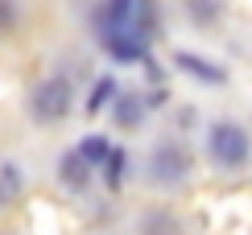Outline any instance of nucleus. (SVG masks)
<instances>
[{
  "mask_svg": "<svg viewBox=\"0 0 252 235\" xmlns=\"http://www.w3.org/2000/svg\"><path fill=\"white\" fill-rule=\"evenodd\" d=\"M207 153L219 169H244L252 157V136L244 124L236 120H215L211 132H207Z\"/></svg>",
  "mask_w": 252,
  "mask_h": 235,
  "instance_id": "1",
  "label": "nucleus"
},
{
  "mask_svg": "<svg viewBox=\"0 0 252 235\" xmlns=\"http://www.w3.org/2000/svg\"><path fill=\"white\" fill-rule=\"evenodd\" d=\"M70 108H75V87H70V79H58V74L41 79L33 87V95H29V116H33L37 124L66 120Z\"/></svg>",
  "mask_w": 252,
  "mask_h": 235,
  "instance_id": "2",
  "label": "nucleus"
},
{
  "mask_svg": "<svg viewBox=\"0 0 252 235\" xmlns=\"http://www.w3.org/2000/svg\"><path fill=\"white\" fill-rule=\"evenodd\" d=\"M149 177L157 186H178L190 177V153L182 145H157L149 153Z\"/></svg>",
  "mask_w": 252,
  "mask_h": 235,
  "instance_id": "3",
  "label": "nucleus"
},
{
  "mask_svg": "<svg viewBox=\"0 0 252 235\" xmlns=\"http://www.w3.org/2000/svg\"><path fill=\"white\" fill-rule=\"evenodd\" d=\"M103 41H108L112 58L136 62V58H145V41H149V33H145L141 21H132V25H112V29H103Z\"/></svg>",
  "mask_w": 252,
  "mask_h": 235,
  "instance_id": "4",
  "label": "nucleus"
},
{
  "mask_svg": "<svg viewBox=\"0 0 252 235\" xmlns=\"http://www.w3.org/2000/svg\"><path fill=\"white\" fill-rule=\"evenodd\" d=\"M25 186H29L25 165L0 157V210H4V206H17V202L25 198Z\"/></svg>",
  "mask_w": 252,
  "mask_h": 235,
  "instance_id": "5",
  "label": "nucleus"
},
{
  "mask_svg": "<svg viewBox=\"0 0 252 235\" xmlns=\"http://www.w3.org/2000/svg\"><path fill=\"white\" fill-rule=\"evenodd\" d=\"M91 174H95V165H91L87 157L79 153V148L62 153V161H58V181H62V186H70V190H83V186L91 181Z\"/></svg>",
  "mask_w": 252,
  "mask_h": 235,
  "instance_id": "6",
  "label": "nucleus"
},
{
  "mask_svg": "<svg viewBox=\"0 0 252 235\" xmlns=\"http://www.w3.org/2000/svg\"><path fill=\"white\" fill-rule=\"evenodd\" d=\"M174 62H178V70L194 74V79L207 83V87H219V83L227 79L223 66H215V62H207V58H194V54H174Z\"/></svg>",
  "mask_w": 252,
  "mask_h": 235,
  "instance_id": "7",
  "label": "nucleus"
},
{
  "mask_svg": "<svg viewBox=\"0 0 252 235\" xmlns=\"http://www.w3.org/2000/svg\"><path fill=\"white\" fill-rule=\"evenodd\" d=\"M79 153L87 157L91 165H108L112 157H116V148H112L108 136H95V132H91V136H83V141H79Z\"/></svg>",
  "mask_w": 252,
  "mask_h": 235,
  "instance_id": "8",
  "label": "nucleus"
},
{
  "mask_svg": "<svg viewBox=\"0 0 252 235\" xmlns=\"http://www.w3.org/2000/svg\"><path fill=\"white\" fill-rule=\"evenodd\" d=\"M182 8L194 25H215L219 13H223V0H182Z\"/></svg>",
  "mask_w": 252,
  "mask_h": 235,
  "instance_id": "9",
  "label": "nucleus"
},
{
  "mask_svg": "<svg viewBox=\"0 0 252 235\" xmlns=\"http://www.w3.org/2000/svg\"><path fill=\"white\" fill-rule=\"evenodd\" d=\"M145 120V99L141 95H124V99H116V124L120 128H136Z\"/></svg>",
  "mask_w": 252,
  "mask_h": 235,
  "instance_id": "10",
  "label": "nucleus"
},
{
  "mask_svg": "<svg viewBox=\"0 0 252 235\" xmlns=\"http://www.w3.org/2000/svg\"><path fill=\"white\" fill-rule=\"evenodd\" d=\"M112 99H116V79H112V74H103L95 87H91V95H87V116H99Z\"/></svg>",
  "mask_w": 252,
  "mask_h": 235,
  "instance_id": "11",
  "label": "nucleus"
},
{
  "mask_svg": "<svg viewBox=\"0 0 252 235\" xmlns=\"http://www.w3.org/2000/svg\"><path fill=\"white\" fill-rule=\"evenodd\" d=\"M141 235H182V227H178V219H174V215L157 210V215H149V219H145Z\"/></svg>",
  "mask_w": 252,
  "mask_h": 235,
  "instance_id": "12",
  "label": "nucleus"
}]
</instances>
